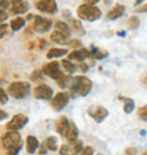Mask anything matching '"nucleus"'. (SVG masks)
Returning <instances> with one entry per match:
<instances>
[{"instance_id": "obj_20", "label": "nucleus", "mask_w": 147, "mask_h": 155, "mask_svg": "<svg viewBox=\"0 0 147 155\" xmlns=\"http://www.w3.org/2000/svg\"><path fill=\"white\" fill-rule=\"evenodd\" d=\"M65 137L70 140V141H72V143L75 141V140H77V137H78V130H77V126H75V124H71L70 130H68V133H67Z\"/></svg>"}, {"instance_id": "obj_31", "label": "nucleus", "mask_w": 147, "mask_h": 155, "mask_svg": "<svg viewBox=\"0 0 147 155\" xmlns=\"http://www.w3.org/2000/svg\"><path fill=\"white\" fill-rule=\"evenodd\" d=\"M6 30H7V25H6V24H2V25H0V38H2L4 34H6Z\"/></svg>"}, {"instance_id": "obj_16", "label": "nucleus", "mask_w": 147, "mask_h": 155, "mask_svg": "<svg viewBox=\"0 0 147 155\" xmlns=\"http://www.w3.org/2000/svg\"><path fill=\"white\" fill-rule=\"evenodd\" d=\"M55 28H57L58 33H61L62 35H65L67 38L71 35V30L70 27L65 24V23H62V21H58V23H55Z\"/></svg>"}, {"instance_id": "obj_27", "label": "nucleus", "mask_w": 147, "mask_h": 155, "mask_svg": "<svg viewBox=\"0 0 147 155\" xmlns=\"http://www.w3.org/2000/svg\"><path fill=\"white\" fill-rule=\"evenodd\" d=\"M72 25H74V27H75V31H77L78 34H84V33H85V31L82 30V25H81V23H79V21H78V20H72Z\"/></svg>"}, {"instance_id": "obj_7", "label": "nucleus", "mask_w": 147, "mask_h": 155, "mask_svg": "<svg viewBox=\"0 0 147 155\" xmlns=\"http://www.w3.org/2000/svg\"><path fill=\"white\" fill-rule=\"evenodd\" d=\"M27 121H29V118L26 117L24 114H17V116H14L12 121L9 123V130H10V131L19 130V128H21V127H24L26 124H27Z\"/></svg>"}, {"instance_id": "obj_22", "label": "nucleus", "mask_w": 147, "mask_h": 155, "mask_svg": "<svg viewBox=\"0 0 147 155\" xmlns=\"http://www.w3.org/2000/svg\"><path fill=\"white\" fill-rule=\"evenodd\" d=\"M74 82V78L71 76H62L61 79H58V86H61V87H67V86L72 85Z\"/></svg>"}, {"instance_id": "obj_10", "label": "nucleus", "mask_w": 147, "mask_h": 155, "mask_svg": "<svg viewBox=\"0 0 147 155\" xmlns=\"http://www.w3.org/2000/svg\"><path fill=\"white\" fill-rule=\"evenodd\" d=\"M34 28L37 31H48L51 28V21L47 20V18H43V17H36V21H34Z\"/></svg>"}, {"instance_id": "obj_38", "label": "nucleus", "mask_w": 147, "mask_h": 155, "mask_svg": "<svg viewBox=\"0 0 147 155\" xmlns=\"http://www.w3.org/2000/svg\"><path fill=\"white\" fill-rule=\"evenodd\" d=\"M143 85L147 87V75H146V76H144V79H143Z\"/></svg>"}, {"instance_id": "obj_36", "label": "nucleus", "mask_w": 147, "mask_h": 155, "mask_svg": "<svg viewBox=\"0 0 147 155\" xmlns=\"http://www.w3.org/2000/svg\"><path fill=\"white\" fill-rule=\"evenodd\" d=\"M9 4H10L9 2H0V6H2V7H7Z\"/></svg>"}, {"instance_id": "obj_17", "label": "nucleus", "mask_w": 147, "mask_h": 155, "mask_svg": "<svg viewBox=\"0 0 147 155\" xmlns=\"http://www.w3.org/2000/svg\"><path fill=\"white\" fill-rule=\"evenodd\" d=\"M12 12L14 13V14L24 13V12H27V6H26V3H23V2H14V6H13Z\"/></svg>"}, {"instance_id": "obj_9", "label": "nucleus", "mask_w": 147, "mask_h": 155, "mask_svg": "<svg viewBox=\"0 0 147 155\" xmlns=\"http://www.w3.org/2000/svg\"><path fill=\"white\" fill-rule=\"evenodd\" d=\"M37 8L45 13H55L57 12V3L51 2V0H43V2L37 3Z\"/></svg>"}, {"instance_id": "obj_21", "label": "nucleus", "mask_w": 147, "mask_h": 155, "mask_svg": "<svg viewBox=\"0 0 147 155\" xmlns=\"http://www.w3.org/2000/svg\"><path fill=\"white\" fill-rule=\"evenodd\" d=\"M122 100L125 102V109H123V110H125V113H127V114H129V113H132V111L135 110V102H133L132 99H123L122 97Z\"/></svg>"}, {"instance_id": "obj_25", "label": "nucleus", "mask_w": 147, "mask_h": 155, "mask_svg": "<svg viewBox=\"0 0 147 155\" xmlns=\"http://www.w3.org/2000/svg\"><path fill=\"white\" fill-rule=\"evenodd\" d=\"M45 145H47V148H48V150L55 151V150H57V140L54 138V137H48V138H47V141H45Z\"/></svg>"}, {"instance_id": "obj_19", "label": "nucleus", "mask_w": 147, "mask_h": 155, "mask_svg": "<svg viewBox=\"0 0 147 155\" xmlns=\"http://www.w3.org/2000/svg\"><path fill=\"white\" fill-rule=\"evenodd\" d=\"M24 24H26L24 18H21V17H17V18H14V20L10 23V27H12L14 31H17V30L23 28V25H24Z\"/></svg>"}, {"instance_id": "obj_18", "label": "nucleus", "mask_w": 147, "mask_h": 155, "mask_svg": "<svg viewBox=\"0 0 147 155\" xmlns=\"http://www.w3.org/2000/svg\"><path fill=\"white\" fill-rule=\"evenodd\" d=\"M67 51L62 48H53L50 49L48 52H47V57L48 58H57V57H62V55H65Z\"/></svg>"}, {"instance_id": "obj_3", "label": "nucleus", "mask_w": 147, "mask_h": 155, "mask_svg": "<svg viewBox=\"0 0 147 155\" xmlns=\"http://www.w3.org/2000/svg\"><path fill=\"white\" fill-rule=\"evenodd\" d=\"M92 87V82L85 76H77L74 78L72 82V92L79 94V96H86L91 92Z\"/></svg>"}, {"instance_id": "obj_29", "label": "nucleus", "mask_w": 147, "mask_h": 155, "mask_svg": "<svg viewBox=\"0 0 147 155\" xmlns=\"http://www.w3.org/2000/svg\"><path fill=\"white\" fill-rule=\"evenodd\" d=\"M7 94H6V92H4L3 89H0V102L2 103H7Z\"/></svg>"}, {"instance_id": "obj_12", "label": "nucleus", "mask_w": 147, "mask_h": 155, "mask_svg": "<svg viewBox=\"0 0 147 155\" xmlns=\"http://www.w3.org/2000/svg\"><path fill=\"white\" fill-rule=\"evenodd\" d=\"M70 127H71V123L67 120V117H61L60 120H58V123H57L58 134L67 135V133H68V130H70Z\"/></svg>"}, {"instance_id": "obj_13", "label": "nucleus", "mask_w": 147, "mask_h": 155, "mask_svg": "<svg viewBox=\"0 0 147 155\" xmlns=\"http://www.w3.org/2000/svg\"><path fill=\"white\" fill-rule=\"evenodd\" d=\"M86 57H91V52L88 49H77L70 54V59H75V61H84Z\"/></svg>"}, {"instance_id": "obj_23", "label": "nucleus", "mask_w": 147, "mask_h": 155, "mask_svg": "<svg viewBox=\"0 0 147 155\" xmlns=\"http://www.w3.org/2000/svg\"><path fill=\"white\" fill-rule=\"evenodd\" d=\"M61 65H62V68L68 72V74H72L74 71H75V65H74L72 62L68 61V59H64V61L61 62Z\"/></svg>"}, {"instance_id": "obj_24", "label": "nucleus", "mask_w": 147, "mask_h": 155, "mask_svg": "<svg viewBox=\"0 0 147 155\" xmlns=\"http://www.w3.org/2000/svg\"><path fill=\"white\" fill-rule=\"evenodd\" d=\"M51 40H53L54 42H65V41H67V37H65V35H62L61 33L55 31V33L51 34Z\"/></svg>"}, {"instance_id": "obj_2", "label": "nucleus", "mask_w": 147, "mask_h": 155, "mask_svg": "<svg viewBox=\"0 0 147 155\" xmlns=\"http://www.w3.org/2000/svg\"><path fill=\"white\" fill-rule=\"evenodd\" d=\"M78 16L81 17L82 20H88V21H95L101 17V10L96 6H91L88 2L84 3L82 6H79L78 8Z\"/></svg>"}, {"instance_id": "obj_37", "label": "nucleus", "mask_w": 147, "mask_h": 155, "mask_svg": "<svg viewBox=\"0 0 147 155\" xmlns=\"http://www.w3.org/2000/svg\"><path fill=\"white\" fill-rule=\"evenodd\" d=\"M61 155H67V147H62L61 148Z\"/></svg>"}, {"instance_id": "obj_26", "label": "nucleus", "mask_w": 147, "mask_h": 155, "mask_svg": "<svg viewBox=\"0 0 147 155\" xmlns=\"http://www.w3.org/2000/svg\"><path fill=\"white\" fill-rule=\"evenodd\" d=\"M139 24H140V21H139L137 17H130L129 21H127V25H129V28L130 30H136L137 27H139Z\"/></svg>"}, {"instance_id": "obj_34", "label": "nucleus", "mask_w": 147, "mask_h": 155, "mask_svg": "<svg viewBox=\"0 0 147 155\" xmlns=\"http://www.w3.org/2000/svg\"><path fill=\"white\" fill-rule=\"evenodd\" d=\"M136 12H147V4L143 6V7H137L136 8Z\"/></svg>"}, {"instance_id": "obj_1", "label": "nucleus", "mask_w": 147, "mask_h": 155, "mask_svg": "<svg viewBox=\"0 0 147 155\" xmlns=\"http://www.w3.org/2000/svg\"><path fill=\"white\" fill-rule=\"evenodd\" d=\"M3 145L9 150L10 155H17L21 148L20 134L17 131H9L6 135H3Z\"/></svg>"}, {"instance_id": "obj_28", "label": "nucleus", "mask_w": 147, "mask_h": 155, "mask_svg": "<svg viewBox=\"0 0 147 155\" xmlns=\"http://www.w3.org/2000/svg\"><path fill=\"white\" fill-rule=\"evenodd\" d=\"M139 117L143 118V120H146V121H147V106H143L139 110Z\"/></svg>"}, {"instance_id": "obj_4", "label": "nucleus", "mask_w": 147, "mask_h": 155, "mask_svg": "<svg viewBox=\"0 0 147 155\" xmlns=\"http://www.w3.org/2000/svg\"><path fill=\"white\" fill-rule=\"evenodd\" d=\"M30 92V85L26 83V82H16V83H12L10 87H9V93L14 96L16 99H23L26 97Z\"/></svg>"}, {"instance_id": "obj_33", "label": "nucleus", "mask_w": 147, "mask_h": 155, "mask_svg": "<svg viewBox=\"0 0 147 155\" xmlns=\"http://www.w3.org/2000/svg\"><path fill=\"white\" fill-rule=\"evenodd\" d=\"M6 17H7V14H6V12H4V10H0V21H2V20H4Z\"/></svg>"}, {"instance_id": "obj_11", "label": "nucleus", "mask_w": 147, "mask_h": 155, "mask_svg": "<svg viewBox=\"0 0 147 155\" xmlns=\"http://www.w3.org/2000/svg\"><path fill=\"white\" fill-rule=\"evenodd\" d=\"M89 114L92 116V117H94L96 121H102L103 118L108 116V110L105 109V107H101V106L92 107V109L89 110Z\"/></svg>"}, {"instance_id": "obj_8", "label": "nucleus", "mask_w": 147, "mask_h": 155, "mask_svg": "<svg viewBox=\"0 0 147 155\" xmlns=\"http://www.w3.org/2000/svg\"><path fill=\"white\" fill-rule=\"evenodd\" d=\"M34 96L37 99H51L53 97V89L48 85H38L34 89Z\"/></svg>"}, {"instance_id": "obj_14", "label": "nucleus", "mask_w": 147, "mask_h": 155, "mask_svg": "<svg viewBox=\"0 0 147 155\" xmlns=\"http://www.w3.org/2000/svg\"><path fill=\"white\" fill-rule=\"evenodd\" d=\"M123 13H125V6H123V4H116V6L108 13V18H109V20H115V18H118V17L122 16Z\"/></svg>"}, {"instance_id": "obj_30", "label": "nucleus", "mask_w": 147, "mask_h": 155, "mask_svg": "<svg viewBox=\"0 0 147 155\" xmlns=\"http://www.w3.org/2000/svg\"><path fill=\"white\" fill-rule=\"evenodd\" d=\"M92 154H94V150H92L91 147H85L81 151V154H79V155H92Z\"/></svg>"}, {"instance_id": "obj_32", "label": "nucleus", "mask_w": 147, "mask_h": 155, "mask_svg": "<svg viewBox=\"0 0 147 155\" xmlns=\"http://www.w3.org/2000/svg\"><path fill=\"white\" fill-rule=\"evenodd\" d=\"M135 152H136L135 148H127V150H126V154L127 155H135Z\"/></svg>"}, {"instance_id": "obj_5", "label": "nucleus", "mask_w": 147, "mask_h": 155, "mask_svg": "<svg viewBox=\"0 0 147 155\" xmlns=\"http://www.w3.org/2000/svg\"><path fill=\"white\" fill-rule=\"evenodd\" d=\"M43 72H44L45 75H48V76L54 78V79H57V81L64 76L61 69H60V64H58V62H50V64H47V65L43 68Z\"/></svg>"}, {"instance_id": "obj_39", "label": "nucleus", "mask_w": 147, "mask_h": 155, "mask_svg": "<svg viewBox=\"0 0 147 155\" xmlns=\"http://www.w3.org/2000/svg\"><path fill=\"white\" fill-rule=\"evenodd\" d=\"M81 69H82V71H84V72H85V71H86V69H88V66H86V65H81Z\"/></svg>"}, {"instance_id": "obj_40", "label": "nucleus", "mask_w": 147, "mask_h": 155, "mask_svg": "<svg viewBox=\"0 0 147 155\" xmlns=\"http://www.w3.org/2000/svg\"><path fill=\"white\" fill-rule=\"evenodd\" d=\"M142 155H147V151H146V152H143V154H142Z\"/></svg>"}, {"instance_id": "obj_6", "label": "nucleus", "mask_w": 147, "mask_h": 155, "mask_svg": "<svg viewBox=\"0 0 147 155\" xmlns=\"http://www.w3.org/2000/svg\"><path fill=\"white\" fill-rule=\"evenodd\" d=\"M68 100H70V96L67 93H57L51 100V104H53L55 110H61V109H64L67 106Z\"/></svg>"}, {"instance_id": "obj_35", "label": "nucleus", "mask_w": 147, "mask_h": 155, "mask_svg": "<svg viewBox=\"0 0 147 155\" xmlns=\"http://www.w3.org/2000/svg\"><path fill=\"white\" fill-rule=\"evenodd\" d=\"M6 117H7V114H6L4 111H0V120H4Z\"/></svg>"}, {"instance_id": "obj_15", "label": "nucleus", "mask_w": 147, "mask_h": 155, "mask_svg": "<svg viewBox=\"0 0 147 155\" xmlns=\"http://www.w3.org/2000/svg\"><path fill=\"white\" fill-rule=\"evenodd\" d=\"M38 145H40V144H38L36 137L30 135L29 138H27V152H29V154H34L36 150L38 148Z\"/></svg>"}]
</instances>
